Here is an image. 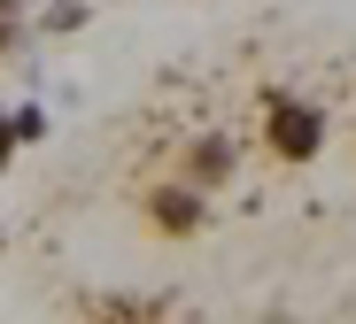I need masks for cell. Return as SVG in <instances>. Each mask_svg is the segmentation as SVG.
<instances>
[{"label":"cell","instance_id":"6da1fadb","mask_svg":"<svg viewBox=\"0 0 356 324\" xmlns=\"http://www.w3.org/2000/svg\"><path fill=\"white\" fill-rule=\"evenodd\" d=\"M140 224L155 239H202L209 232V193H194L186 178H155V185H140Z\"/></svg>","mask_w":356,"mask_h":324},{"label":"cell","instance_id":"7a4b0ae2","mask_svg":"<svg viewBox=\"0 0 356 324\" xmlns=\"http://www.w3.org/2000/svg\"><path fill=\"white\" fill-rule=\"evenodd\" d=\"M264 139H271L279 162H318V147H325V116H318L310 101L271 93V101H264Z\"/></svg>","mask_w":356,"mask_h":324},{"label":"cell","instance_id":"3957f363","mask_svg":"<svg viewBox=\"0 0 356 324\" xmlns=\"http://www.w3.org/2000/svg\"><path fill=\"white\" fill-rule=\"evenodd\" d=\"M232 170H241V147H232V132H194L186 147L170 155V178H186L194 193H225Z\"/></svg>","mask_w":356,"mask_h":324},{"label":"cell","instance_id":"277c9868","mask_svg":"<svg viewBox=\"0 0 356 324\" xmlns=\"http://www.w3.org/2000/svg\"><path fill=\"white\" fill-rule=\"evenodd\" d=\"M93 324H163V309L155 301H101Z\"/></svg>","mask_w":356,"mask_h":324},{"label":"cell","instance_id":"5b68a950","mask_svg":"<svg viewBox=\"0 0 356 324\" xmlns=\"http://www.w3.org/2000/svg\"><path fill=\"white\" fill-rule=\"evenodd\" d=\"M16 46H24V24H16V8H0V62H16Z\"/></svg>","mask_w":356,"mask_h":324},{"label":"cell","instance_id":"8992f818","mask_svg":"<svg viewBox=\"0 0 356 324\" xmlns=\"http://www.w3.org/2000/svg\"><path fill=\"white\" fill-rule=\"evenodd\" d=\"M8 155H16V123H0V170H8Z\"/></svg>","mask_w":356,"mask_h":324}]
</instances>
